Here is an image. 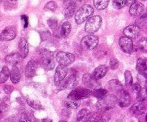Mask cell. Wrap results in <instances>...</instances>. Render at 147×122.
<instances>
[{"instance_id":"10","label":"cell","mask_w":147,"mask_h":122,"mask_svg":"<svg viewBox=\"0 0 147 122\" xmlns=\"http://www.w3.org/2000/svg\"><path fill=\"white\" fill-rule=\"evenodd\" d=\"M141 32V28L137 25H129L123 30L125 37L129 38H136Z\"/></svg>"},{"instance_id":"21","label":"cell","mask_w":147,"mask_h":122,"mask_svg":"<svg viewBox=\"0 0 147 122\" xmlns=\"http://www.w3.org/2000/svg\"><path fill=\"white\" fill-rule=\"evenodd\" d=\"M136 68L139 72V74H142L147 77V65L146 59L139 58L137 61Z\"/></svg>"},{"instance_id":"47","label":"cell","mask_w":147,"mask_h":122,"mask_svg":"<svg viewBox=\"0 0 147 122\" xmlns=\"http://www.w3.org/2000/svg\"><path fill=\"white\" fill-rule=\"evenodd\" d=\"M19 122H25V121H24V120H20Z\"/></svg>"},{"instance_id":"39","label":"cell","mask_w":147,"mask_h":122,"mask_svg":"<svg viewBox=\"0 0 147 122\" xmlns=\"http://www.w3.org/2000/svg\"><path fill=\"white\" fill-rule=\"evenodd\" d=\"M138 80H139V81L140 82V86H144V88H146V76L143 75L142 74H139L138 75Z\"/></svg>"},{"instance_id":"5","label":"cell","mask_w":147,"mask_h":122,"mask_svg":"<svg viewBox=\"0 0 147 122\" xmlns=\"http://www.w3.org/2000/svg\"><path fill=\"white\" fill-rule=\"evenodd\" d=\"M98 44V37L93 34L86 35L82 39L80 45L83 50H91L96 48Z\"/></svg>"},{"instance_id":"1","label":"cell","mask_w":147,"mask_h":122,"mask_svg":"<svg viewBox=\"0 0 147 122\" xmlns=\"http://www.w3.org/2000/svg\"><path fill=\"white\" fill-rule=\"evenodd\" d=\"M117 102V98L114 95H109L100 99L97 103V108L100 113H109L113 109Z\"/></svg>"},{"instance_id":"41","label":"cell","mask_w":147,"mask_h":122,"mask_svg":"<svg viewBox=\"0 0 147 122\" xmlns=\"http://www.w3.org/2000/svg\"><path fill=\"white\" fill-rule=\"evenodd\" d=\"M119 61L116 58H111L110 60V66L112 70H116L119 67Z\"/></svg>"},{"instance_id":"29","label":"cell","mask_w":147,"mask_h":122,"mask_svg":"<svg viewBox=\"0 0 147 122\" xmlns=\"http://www.w3.org/2000/svg\"><path fill=\"white\" fill-rule=\"evenodd\" d=\"M136 49L139 51L142 52V53H146L147 51V41L145 37L141 39L136 46Z\"/></svg>"},{"instance_id":"38","label":"cell","mask_w":147,"mask_h":122,"mask_svg":"<svg viewBox=\"0 0 147 122\" xmlns=\"http://www.w3.org/2000/svg\"><path fill=\"white\" fill-rule=\"evenodd\" d=\"M45 9L47 10H49V11H55L57 9L56 3H55L54 1H50V2L47 3V4L45 5Z\"/></svg>"},{"instance_id":"45","label":"cell","mask_w":147,"mask_h":122,"mask_svg":"<svg viewBox=\"0 0 147 122\" xmlns=\"http://www.w3.org/2000/svg\"><path fill=\"white\" fill-rule=\"evenodd\" d=\"M13 90H14V88L11 86H5L4 87V91L7 94H10L13 91Z\"/></svg>"},{"instance_id":"44","label":"cell","mask_w":147,"mask_h":122,"mask_svg":"<svg viewBox=\"0 0 147 122\" xmlns=\"http://www.w3.org/2000/svg\"><path fill=\"white\" fill-rule=\"evenodd\" d=\"M133 88H134V89L136 90V92L137 93V94L139 93H140V92L143 90V88H142V87L140 86V84H139V83H134Z\"/></svg>"},{"instance_id":"22","label":"cell","mask_w":147,"mask_h":122,"mask_svg":"<svg viewBox=\"0 0 147 122\" xmlns=\"http://www.w3.org/2000/svg\"><path fill=\"white\" fill-rule=\"evenodd\" d=\"M91 113L88 109H82L77 114L76 122H87Z\"/></svg>"},{"instance_id":"2","label":"cell","mask_w":147,"mask_h":122,"mask_svg":"<svg viewBox=\"0 0 147 122\" xmlns=\"http://www.w3.org/2000/svg\"><path fill=\"white\" fill-rule=\"evenodd\" d=\"M93 11H94V9L90 5L86 4V5L82 6L78 10L77 12L76 13V15H75L76 22L80 24L84 22L87 21L93 14Z\"/></svg>"},{"instance_id":"12","label":"cell","mask_w":147,"mask_h":122,"mask_svg":"<svg viewBox=\"0 0 147 122\" xmlns=\"http://www.w3.org/2000/svg\"><path fill=\"white\" fill-rule=\"evenodd\" d=\"M67 70L66 68V67H64V66L59 65L58 67L56 68L55 74L54 77V80L55 83L56 85H59L65 78V76L67 75Z\"/></svg>"},{"instance_id":"18","label":"cell","mask_w":147,"mask_h":122,"mask_svg":"<svg viewBox=\"0 0 147 122\" xmlns=\"http://www.w3.org/2000/svg\"><path fill=\"white\" fill-rule=\"evenodd\" d=\"M146 111V107L143 102H137L131 107L130 111L134 116H140L144 114Z\"/></svg>"},{"instance_id":"13","label":"cell","mask_w":147,"mask_h":122,"mask_svg":"<svg viewBox=\"0 0 147 122\" xmlns=\"http://www.w3.org/2000/svg\"><path fill=\"white\" fill-rule=\"evenodd\" d=\"M18 55H20V58H25L29 53L28 42L25 38L22 37L19 42L18 45Z\"/></svg>"},{"instance_id":"43","label":"cell","mask_w":147,"mask_h":122,"mask_svg":"<svg viewBox=\"0 0 147 122\" xmlns=\"http://www.w3.org/2000/svg\"><path fill=\"white\" fill-rule=\"evenodd\" d=\"M21 20H22V22H23L24 28H27V27H28V23H29L28 17H27V16L23 14V15H22V17H21Z\"/></svg>"},{"instance_id":"48","label":"cell","mask_w":147,"mask_h":122,"mask_svg":"<svg viewBox=\"0 0 147 122\" xmlns=\"http://www.w3.org/2000/svg\"><path fill=\"white\" fill-rule=\"evenodd\" d=\"M59 122H67V121H60Z\"/></svg>"},{"instance_id":"34","label":"cell","mask_w":147,"mask_h":122,"mask_svg":"<svg viewBox=\"0 0 147 122\" xmlns=\"http://www.w3.org/2000/svg\"><path fill=\"white\" fill-rule=\"evenodd\" d=\"M25 122H39L37 119L34 116V115L31 113H25L24 114Z\"/></svg>"},{"instance_id":"40","label":"cell","mask_w":147,"mask_h":122,"mask_svg":"<svg viewBox=\"0 0 147 122\" xmlns=\"http://www.w3.org/2000/svg\"><path fill=\"white\" fill-rule=\"evenodd\" d=\"M17 1H6L5 4H4V7L7 9H14V7L17 5Z\"/></svg>"},{"instance_id":"7","label":"cell","mask_w":147,"mask_h":122,"mask_svg":"<svg viewBox=\"0 0 147 122\" xmlns=\"http://www.w3.org/2000/svg\"><path fill=\"white\" fill-rule=\"evenodd\" d=\"M75 55L72 53H65V52H60L56 55V60L60 63V65L65 66L72 64L75 61Z\"/></svg>"},{"instance_id":"36","label":"cell","mask_w":147,"mask_h":122,"mask_svg":"<svg viewBox=\"0 0 147 122\" xmlns=\"http://www.w3.org/2000/svg\"><path fill=\"white\" fill-rule=\"evenodd\" d=\"M47 24L51 29H56L58 25L57 20L55 18H50L47 20Z\"/></svg>"},{"instance_id":"24","label":"cell","mask_w":147,"mask_h":122,"mask_svg":"<svg viewBox=\"0 0 147 122\" xmlns=\"http://www.w3.org/2000/svg\"><path fill=\"white\" fill-rule=\"evenodd\" d=\"M10 79L13 83H18L20 82L21 75H20V72L18 67L17 66H13L11 72L9 73Z\"/></svg>"},{"instance_id":"27","label":"cell","mask_w":147,"mask_h":122,"mask_svg":"<svg viewBox=\"0 0 147 122\" xmlns=\"http://www.w3.org/2000/svg\"><path fill=\"white\" fill-rule=\"evenodd\" d=\"M9 73L10 72L8 67L7 66L3 67V68L0 71V83H3L7 81L9 76Z\"/></svg>"},{"instance_id":"4","label":"cell","mask_w":147,"mask_h":122,"mask_svg":"<svg viewBox=\"0 0 147 122\" xmlns=\"http://www.w3.org/2000/svg\"><path fill=\"white\" fill-rule=\"evenodd\" d=\"M102 25V18L98 15L93 16L89 18L86 22L85 29L89 34H93L100 29Z\"/></svg>"},{"instance_id":"30","label":"cell","mask_w":147,"mask_h":122,"mask_svg":"<svg viewBox=\"0 0 147 122\" xmlns=\"http://www.w3.org/2000/svg\"><path fill=\"white\" fill-rule=\"evenodd\" d=\"M26 101H27V104L30 106L32 109H36V110H40V109H42V106L41 103L38 101V100H33L31 98H27L26 99Z\"/></svg>"},{"instance_id":"11","label":"cell","mask_w":147,"mask_h":122,"mask_svg":"<svg viewBox=\"0 0 147 122\" xmlns=\"http://www.w3.org/2000/svg\"><path fill=\"white\" fill-rule=\"evenodd\" d=\"M119 44L123 52L126 53H131L133 50V42L131 39L127 37H121L119 40Z\"/></svg>"},{"instance_id":"16","label":"cell","mask_w":147,"mask_h":122,"mask_svg":"<svg viewBox=\"0 0 147 122\" xmlns=\"http://www.w3.org/2000/svg\"><path fill=\"white\" fill-rule=\"evenodd\" d=\"M78 83V76L77 74L76 73H73V74L70 75L65 80L63 83V87L61 88V89H72L73 88H75L76 86Z\"/></svg>"},{"instance_id":"46","label":"cell","mask_w":147,"mask_h":122,"mask_svg":"<svg viewBox=\"0 0 147 122\" xmlns=\"http://www.w3.org/2000/svg\"><path fill=\"white\" fill-rule=\"evenodd\" d=\"M42 122H53V121L51 120V119H48V118H46V119H44L42 120Z\"/></svg>"},{"instance_id":"8","label":"cell","mask_w":147,"mask_h":122,"mask_svg":"<svg viewBox=\"0 0 147 122\" xmlns=\"http://www.w3.org/2000/svg\"><path fill=\"white\" fill-rule=\"evenodd\" d=\"M17 35V29L14 26L7 27L0 34V40L1 41H9L13 40Z\"/></svg>"},{"instance_id":"37","label":"cell","mask_w":147,"mask_h":122,"mask_svg":"<svg viewBox=\"0 0 147 122\" xmlns=\"http://www.w3.org/2000/svg\"><path fill=\"white\" fill-rule=\"evenodd\" d=\"M137 99L139 102H143L146 99V92L145 89H143L140 93H138Z\"/></svg>"},{"instance_id":"9","label":"cell","mask_w":147,"mask_h":122,"mask_svg":"<svg viewBox=\"0 0 147 122\" xmlns=\"http://www.w3.org/2000/svg\"><path fill=\"white\" fill-rule=\"evenodd\" d=\"M83 82L86 87L88 88V89L96 88L99 86V83L98 80H96L92 75L89 73H86L83 76Z\"/></svg>"},{"instance_id":"17","label":"cell","mask_w":147,"mask_h":122,"mask_svg":"<svg viewBox=\"0 0 147 122\" xmlns=\"http://www.w3.org/2000/svg\"><path fill=\"white\" fill-rule=\"evenodd\" d=\"M37 68H38V65H37V62L34 61V60H30L26 65V76L27 78H32L35 75Z\"/></svg>"},{"instance_id":"14","label":"cell","mask_w":147,"mask_h":122,"mask_svg":"<svg viewBox=\"0 0 147 122\" xmlns=\"http://www.w3.org/2000/svg\"><path fill=\"white\" fill-rule=\"evenodd\" d=\"M119 94H120V96H119V99L117 98V102L119 106L121 108H125L129 106L131 103V97L129 93L123 89Z\"/></svg>"},{"instance_id":"31","label":"cell","mask_w":147,"mask_h":122,"mask_svg":"<svg viewBox=\"0 0 147 122\" xmlns=\"http://www.w3.org/2000/svg\"><path fill=\"white\" fill-rule=\"evenodd\" d=\"M108 91L106 90V89L103 88H99V89H96L93 92H92V94L94 97L97 98L102 99L106 96L107 95Z\"/></svg>"},{"instance_id":"20","label":"cell","mask_w":147,"mask_h":122,"mask_svg":"<svg viewBox=\"0 0 147 122\" xmlns=\"http://www.w3.org/2000/svg\"><path fill=\"white\" fill-rule=\"evenodd\" d=\"M109 88L113 91L116 92V93H120L122 90H123V86H122L121 83L119 81L116 79H113V80H110L109 82Z\"/></svg>"},{"instance_id":"42","label":"cell","mask_w":147,"mask_h":122,"mask_svg":"<svg viewBox=\"0 0 147 122\" xmlns=\"http://www.w3.org/2000/svg\"><path fill=\"white\" fill-rule=\"evenodd\" d=\"M137 21H138L137 23L140 26L141 25L142 26L145 25V24H146V14H144L143 17H141L139 20H137Z\"/></svg>"},{"instance_id":"35","label":"cell","mask_w":147,"mask_h":122,"mask_svg":"<svg viewBox=\"0 0 147 122\" xmlns=\"http://www.w3.org/2000/svg\"><path fill=\"white\" fill-rule=\"evenodd\" d=\"M127 3V1H113V7L116 9H122Z\"/></svg>"},{"instance_id":"25","label":"cell","mask_w":147,"mask_h":122,"mask_svg":"<svg viewBox=\"0 0 147 122\" xmlns=\"http://www.w3.org/2000/svg\"><path fill=\"white\" fill-rule=\"evenodd\" d=\"M75 11H76V4L74 1H70V4L67 5V8L65 9V17L66 18H70L74 14Z\"/></svg>"},{"instance_id":"28","label":"cell","mask_w":147,"mask_h":122,"mask_svg":"<svg viewBox=\"0 0 147 122\" xmlns=\"http://www.w3.org/2000/svg\"><path fill=\"white\" fill-rule=\"evenodd\" d=\"M65 106L67 107V109H76L80 106V100H71V99H67L65 101Z\"/></svg>"},{"instance_id":"15","label":"cell","mask_w":147,"mask_h":122,"mask_svg":"<svg viewBox=\"0 0 147 122\" xmlns=\"http://www.w3.org/2000/svg\"><path fill=\"white\" fill-rule=\"evenodd\" d=\"M144 9V5L142 2L136 1H134L133 4L131 5L130 9H129V13L132 16L137 17L143 13Z\"/></svg>"},{"instance_id":"26","label":"cell","mask_w":147,"mask_h":122,"mask_svg":"<svg viewBox=\"0 0 147 122\" xmlns=\"http://www.w3.org/2000/svg\"><path fill=\"white\" fill-rule=\"evenodd\" d=\"M70 31H71V25L69 22H65L63 23L60 29V35L63 37H67L70 34Z\"/></svg>"},{"instance_id":"32","label":"cell","mask_w":147,"mask_h":122,"mask_svg":"<svg viewBox=\"0 0 147 122\" xmlns=\"http://www.w3.org/2000/svg\"><path fill=\"white\" fill-rule=\"evenodd\" d=\"M109 2V1H108V0H101V1L96 0V1H93L95 7L98 10L105 9L108 7Z\"/></svg>"},{"instance_id":"6","label":"cell","mask_w":147,"mask_h":122,"mask_svg":"<svg viewBox=\"0 0 147 122\" xmlns=\"http://www.w3.org/2000/svg\"><path fill=\"white\" fill-rule=\"evenodd\" d=\"M92 93V90L88 88H78L72 90L71 93L68 95L67 99L71 100H80V99L88 98Z\"/></svg>"},{"instance_id":"19","label":"cell","mask_w":147,"mask_h":122,"mask_svg":"<svg viewBox=\"0 0 147 122\" xmlns=\"http://www.w3.org/2000/svg\"><path fill=\"white\" fill-rule=\"evenodd\" d=\"M108 67H106V65H99L98 67H97L95 69V70L93 71V76L96 79V80L101 79L102 78H103L106 75Z\"/></svg>"},{"instance_id":"23","label":"cell","mask_w":147,"mask_h":122,"mask_svg":"<svg viewBox=\"0 0 147 122\" xmlns=\"http://www.w3.org/2000/svg\"><path fill=\"white\" fill-rule=\"evenodd\" d=\"M20 60H21V58H20L18 53H11V54L6 56L5 57V61L7 62V63H9V64L12 65L14 66H16V65H17V63H20Z\"/></svg>"},{"instance_id":"33","label":"cell","mask_w":147,"mask_h":122,"mask_svg":"<svg viewBox=\"0 0 147 122\" xmlns=\"http://www.w3.org/2000/svg\"><path fill=\"white\" fill-rule=\"evenodd\" d=\"M125 75V84L127 86H131L133 84V78L129 70H126L124 73Z\"/></svg>"},{"instance_id":"3","label":"cell","mask_w":147,"mask_h":122,"mask_svg":"<svg viewBox=\"0 0 147 122\" xmlns=\"http://www.w3.org/2000/svg\"><path fill=\"white\" fill-rule=\"evenodd\" d=\"M40 57H41V61L42 63V65L45 69L48 70H51L54 68L55 65V59L53 53L52 52L48 51L47 50H42L40 53Z\"/></svg>"}]
</instances>
